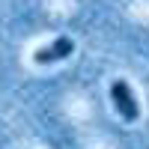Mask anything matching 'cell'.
<instances>
[{
	"instance_id": "6da1fadb",
	"label": "cell",
	"mask_w": 149,
	"mask_h": 149,
	"mask_svg": "<svg viewBox=\"0 0 149 149\" xmlns=\"http://www.w3.org/2000/svg\"><path fill=\"white\" fill-rule=\"evenodd\" d=\"M110 98H113L116 113L125 119V122H134V119L140 116V104H137V98H134L131 86L125 81H113V84H110Z\"/></svg>"
},
{
	"instance_id": "7a4b0ae2",
	"label": "cell",
	"mask_w": 149,
	"mask_h": 149,
	"mask_svg": "<svg viewBox=\"0 0 149 149\" xmlns=\"http://www.w3.org/2000/svg\"><path fill=\"white\" fill-rule=\"evenodd\" d=\"M72 51H74V42L69 39V36H60V39H54L48 48H39V51L33 54V63L36 66H51V63H57V60H66Z\"/></svg>"
}]
</instances>
